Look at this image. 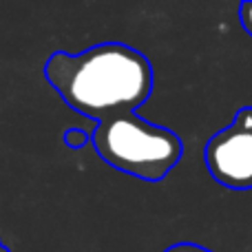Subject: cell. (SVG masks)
I'll use <instances>...</instances> for the list:
<instances>
[{
    "label": "cell",
    "mask_w": 252,
    "mask_h": 252,
    "mask_svg": "<svg viewBox=\"0 0 252 252\" xmlns=\"http://www.w3.org/2000/svg\"><path fill=\"white\" fill-rule=\"evenodd\" d=\"M44 78L71 111L97 124L135 113L153 93L148 58L124 42L56 51L44 62Z\"/></svg>",
    "instance_id": "cell-1"
},
{
    "label": "cell",
    "mask_w": 252,
    "mask_h": 252,
    "mask_svg": "<svg viewBox=\"0 0 252 252\" xmlns=\"http://www.w3.org/2000/svg\"><path fill=\"white\" fill-rule=\"evenodd\" d=\"M91 144L104 164L142 182L166 179L184 157V142L177 133L151 124L137 113L100 122Z\"/></svg>",
    "instance_id": "cell-2"
},
{
    "label": "cell",
    "mask_w": 252,
    "mask_h": 252,
    "mask_svg": "<svg viewBox=\"0 0 252 252\" xmlns=\"http://www.w3.org/2000/svg\"><path fill=\"white\" fill-rule=\"evenodd\" d=\"M204 161L210 177L230 190L252 188V106L237 111L232 124L208 139Z\"/></svg>",
    "instance_id": "cell-3"
},
{
    "label": "cell",
    "mask_w": 252,
    "mask_h": 252,
    "mask_svg": "<svg viewBox=\"0 0 252 252\" xmlns=\"http://www.w3.org/2000/svg\"><path fill=\"white\" fill-rule=\"evenodd\" d=\"M89 142H91V135H89L87 130H82V128H69V130H64V144L69 148H73V151H78V148H84Z\"/></svg>",
    "instance_id": "cell-4"
},
{
    "label": "cell",
    "mask_w": 252,
    "mask_h": 252,
    "mask_svg": "<svg viewBox=\"0 0 252 252\" xmlns=\"http://www.w3.org/2000/svg\"><path fill=\"white\" fill-rule=\"evenodd\" d=\"M239 22L244 27V31L252 35V2H241L239 7Z\"/></svg>",
    "instance_id": "cell-5"
},
{
    "label": "cell",
    "mask_w": 252,
    "mask_h": 252,
    "mask_svg": "<svg viewBox=\"0 0 252 252\" xmlns=\"http://www.w3.org/2000/svg\"><path fill=\"white\" fill-rule=\"evenodd\" d=\"M164 252H213V250L204 248V246H199V244H188V241H184V244L170 246V248H166Z\"/></svg>",
    "instance_id": "cell-6"
},
{
    "label": "cell",
    "mask_w": 252,
    "mask_h": 252,
    "mask_svg": "<svg viewBox=\"0 0 252 252\" xmlns=\"http://www.w3.org/2000/svg\"><path fill=\"white\" fill-rule=\"evenodd\" d=\"M0 252H9V248L2 244V239H0Z\"/></svg>",
    "instance_id": "cell-7"
}]
</instances>
